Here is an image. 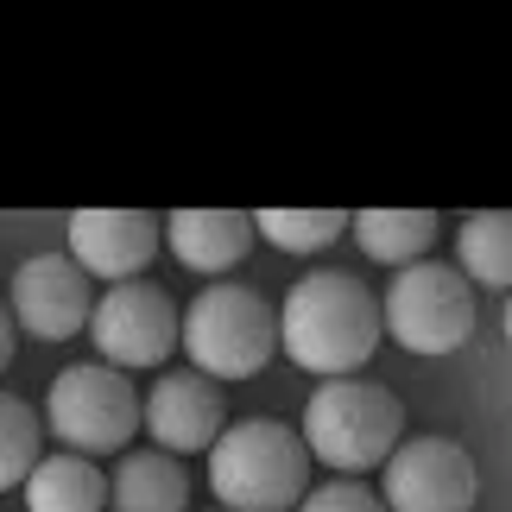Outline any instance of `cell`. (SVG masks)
Returning <instances> with one entry per match:
<instances>
[{"mask_svg":"<svg viewBox=\"0 0 512 512\" xmlns=\"http://www.w3.org/2000/svg\"><path fill=\"white\" fill-rule=\"evenodd\" d=\"M380 336V298L361 285V272H304L279 304V348L291 354V367L323 380H354Z\"/></svg>","mask_w":512,"mask_h":512,"instance_id":"6da1fadb","label":"cell"},{"mask_svg":"<svg viewBox=\"0 0 512 512\" xmlns=\"http://www.w3.org/2000/svg\"><path fill=\"white\" fill-rule=\"evenodd\" d=\"M209 494L222 512H298L310 494V449L298 424L241 418L209 449Z\"/></svg>","mask_w":512,"mask_h":512,"instance_id":"7a4b0ae2","label":"cell"},{"mask_svg":"<svg viewBox=\"0 0 512 512\" xmlns=\"http://www.w3.org/2000/svg\"><path fill=\"white\" fill-rule=\"evenodd\" d=\"M177 348L203 380H253L279 354V310L241 279H215L190 298V310H177Z\"/></svg>","mask_w":512,"mask_h":512,"instance_id":"3957f363","label":"cell"},{"mask_svg":"<svg viewBox=\"0 0 512 512\" xmlns=\"http://www.w3.org/2000/svg\"><path fill=\"white\" fill-rule=\"evenodd\" d=\"M298 437L310 449V462H323L342 481H354L405 443V405L380 380H323L304 405Z\"/></svg>","mask_w":512,"mask_h":512,"instance_id":"277c9868","label":"cell"},{"mask_svg":"<svg viewBox=\"0 0 512 512\" xmlns=\"http://www.w3.org/2000/svg\"><path fill=\"white\" fill-rule=\"evenodd\" d=\"M45 430L64 443V456H114L133 443L140 430V392H133L127 373H114L102 361H83V367H64L45 392Z\"/></svg>","mask_w":512,"mask_h":512,"instance_id":"5b68a950","label":"cell"},{"mask_svg":"<svg viewBox=\"0 0 512 512\" xmlns=\"http://www.w3.org/2000/svg\"><path fill=\"white\" fill-rule=\"evenodd\" d=\"M380 329L411 354H456L475 336V285L449 260L399 266L380 298Z\"/></svg>","mask_w":512,"mask_h":512,"instance_id":"8992f818","label":"cell"},{"mask_svg":"<svg viewBox=\"0 0 512 512\" xmlns=\"http://www.w3.org/2000/svg\"><path fill=\"white\" fill-rule=\"evenodd\" d=\"M89 342L102 354V367L114 373H146L165 367L177 348V304L165 285L152 279H121L108 285L89 310Z\"/></svg>","mask_w":512,"mask_h":512,"instance_id":"52a82bcc","label":"cell"},{"mask_svg":"<svg viewBox=\"0 0 512 512\" xmlns=\"http://www.w3.org/2000/svg\"><path fill=\"white\" fill-rule=\"evenodd\" d=\"M481 494L475 456L456 437H405L380 462V506L386 512H468Z\"/></svg>","mask_w":512,"mask_h":512,"instance_id":"ba28073f","label":"cell"},{"mask_svg":"<svg viewBox=\"0 0 512 512\" xmlns=\"http://www.w3.org/2000/svg\"><path fill=\"white\" fill-rule=\"evenodd\" d=\"M7 310H13V329H26V336L70 342L76 329H89L95 291H89L83 266H76L70 253H32V260H19V272H13Z\"/></svg>","mask_w":512,"mask_h":512,"instance_id":"9c48e42d","label":"cell"},{"mask_svg":"<svg viewBox=\"0 0 512 512\" xmlns=\"http://www.w3.org/2000/svg\"><path fill=\"white\" fill-rule=\"evenodd\" d=\"M140 430H152V449H165V456H203L215 449V437L228 430V399L222 386L203 380V373H159L152 392L140 399Z\"/></svg>","mask_w":512,"mask_h":512,"instance_id":"30bf717a","label":"cell"},{"mask_svg":"<svg viewBox=\"0 0 512 512\" xmlns=\"http://www.w3.org/2000/svg\"><path fill=\"white\" fill-rule=\"evenodd\" d=\"M165 228L159 215L146 209H76L70 215V260L83 266V279H140V272L152 266V253H159Z\"/></svg>","mask_w":512,"mask_h":512,"instance_id":"8fae6325","label":"cell"},{"mask_svg":"<svg viewBox=\"0 0 512 512\" xmlns=\"http://www.w3.org/2000/svg\"><path fill=\"white\" fill-rule=\"evenodd\" d=\"M159 228H165V247L190 272H228L253 247V215L241 209H171L159 215Z\"/></svg>","mask_w":512,"mask_h":512,"instance_id":"7c38bea8","label":"cell"},{"mask_svg":"<svg viewBox=\"0 0 512 512\" xmlns=\"http://www.w3.org/2000/svg\"><path fill=\"white\" fill-rule=\"evenodd\" d=\"M108 512H190V475L165 449H127L108 475Z\"/></svg>","mask_w":512,"mask_h":512,"instance_id":"4fadbf2b","label":"cell"},{"mask_svg":"<svg viewBox=\"0 0 512 512\" xmlns=\"http://www.w3.org/2000/svg\"><path fill=\"white\" fill-rule=\"evenodd\" d=\"M348 228L373 266H418L437 247V215L430 209H354Z\"/></svg>","mask_w":512,"mask_h":512,"instance_id":"5bb4252c","label":"cell"},{"mask_svg":"<svg viewBox=\"0 0 512 512\" xmlns=\"http://www.w3.org/2000/svg\"><path fill=\"white\" fill-rule=\"evenodd\" d=\"M26 512H102L108 500V475L89 456H38V468L26 475Z\"/></svg>","mask_w":512,"mask_h":512,"instance_id":"9a60e30c","label":"cell"},{"mask_svg":"<svg viewBox=\"0 0 512 512\" xmlns=\"http://www.w3.org/2000/svg\"><path fill=\"white\" fill-rule=\"evenodd\" d=\"M456 272L468 285L512 291V209H475L456 222Z\"/></svg>","mask_w":512,"mask_h":512,"instance_id":"2e32d148","label":"cell"},{"mask_svg":"<svg viewBox=\"0 0 512 512\" xmlns=\"http://www.w3.org/2000/svg\"><path fill=\"white\" fill-rule=\"evenodd\" d=\"M253 234H266L279 253H323L348 234V209H253Z\"/></svg>","mask_w":512,"mask_h":512,"instance_id":"e0dca14e","label":"cell"},{"mask_svg":"<svg viewBox=\"0 0 512 512\" xmlns=\"http://www.w3.org/2000/svg\"><path fill=\"white\" fill-rule=\"evenodd\" d=\"M38 456H45V418H38L26 399L0 392V494H7V487H26Z\"/></svg>","mask_w":512,"mask_h":512,"instance_id":"ac0fdd59","label":"cell"},{"mask_svg":"<svg viewBox=\"0 0 512 512\" xmlns=\"http://www.w3.org/2000/svg\"><path fill=\"white\" fill-rule=\"evenodd\" d=\"M298 512H386L367 481H323L298 500Z\"/></svg>","mask_w":512,"mask_h":512,"instance_id":"d6986e66","label":"cell"},{"mask_svg":"<svg viewBox=\"0 0 512 512\" xmlns=\"http://www.w3.org/2000/svg\"><path fill=\"white\" fill-rule=\"evenodd\" d=\"M13 342H19V329H13V310L0 304V373H7V361H13Z\"/></svg>","mask_w":512,"mask_h":512,"instance_id":"ffe728a7","label":"cell"},{"mask_svg":"<svg viewBox=\"0 0 512 512\" xmlns=\"http://www.w3.org/2000/svg\"><path fill=\"white\" fill-rule=\"evenodd\" d=\"M500 323H506V342H512V298H506V317Z\"/></svg>","mask_w":512,"mask_h":512,"instance_id":"44dd1931","label":"cell"}]
</instances>
